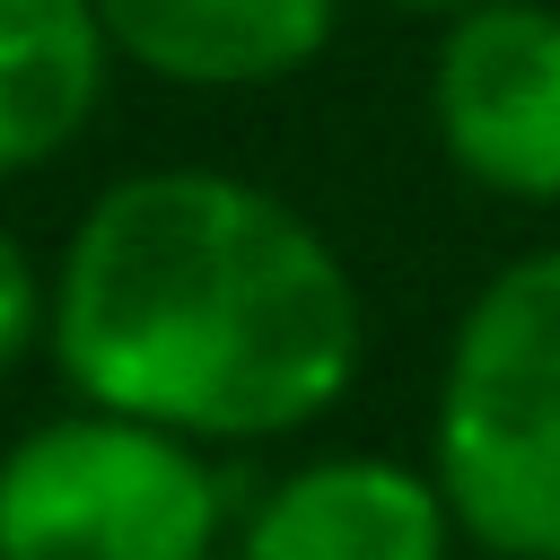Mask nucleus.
<instances>
[{
  "mask_svg": "<svg viewBox=\"0 0 560 560\" xmlns=\"http://www.w3.org/2000/svg\"><path fill=\"white\" fill-rule=\"evenodd\" d=\"M350 262L262 184L149 166L88 201L52 271V359L96 411L192 446L324 420L359 376Z\"/></svg>",
  "mask_w": 560,
  "mask_h": 560,
  "instance_id": "1",
  "label": "nucleus"
},
{
  "mask_svg": "<svg viewBox=\"0 0 560 560\" xmlns=\"http://www.w3.org/2000/svg\"><path fill=\"white\" fill-rule=\"evenodd\" d=\"M429 472L499 560H560V245L481 280L446 341Z\"/></svg>",
  "mask_w": 560,
  "mask_h": 560,
  "instance_id": "2",
  "label": "nucleus"
},
{
  "mask_svg": "<svg viewBox=\"0 0 560 560\" xmlns=\"http://www.w3.org/2000/svg\"><path fill=\"white\" fill-rule=\"evenodd\" d=\"M219 472L131 411H61L0 455V560H210Z\"/></svg>",
  "mask_w": 560,
  "mask_h": 560,
  "instance_id": "3",
  "label": "nucleus"
},
{
  "mask_svg": "<svg viewBox=\"0 0 560 560\" xmlns=\"http://www.w3.org/2000/svg\"><path fill=\"white\" fill-rule=\"evenodd\" d=\"M429 114L455 158L499 201H560V9L472 0L438 35Z\"/></svg>",
  "mask_w": 560,
  "mask_h": 560,
  "instance_id": "4",
  "label": "nucleus"
},
{
  "mask_svg": "<svg viewBox=\"0 0 560 560\" xmlns=\"http://www.w3.org/2000/svg\"><path fill=\"white\" fill-rule=\"evenodd\" d=\"M455 508L438 472L394 455H324L298 464L236 534V560H446Z\"/></svg>",
  "mask_w": 560,
  "mask_h": 560,
  "instance_id": "5",
  "label": "nucleus"
},
{
  "mask_svg": "<svg viewBox=\"0 0 560 560\" xmlns=\"http://www.w3.org/2000/svg\"><path fill=\"white\" fill-rule=\"evenodd\" d=\"M96 18L166 88H271L332 44L341 0H96Z\"/></svg>",
  "mask_w": 560,
  "mask_h": 560,
  "instance_id": "6",
  "label": "nucleus"
},
{
  "mask_svg": "<svg viewBox=\"0 0 560 560\" xmlns=\"http://www.w3.org/2000/svg\"><path fill=\"white\" fill-rule=\"evenodd\" d=\"M114 61L96 0H0V175H35L88 131Z\"/></svg>",
  "mask_w": 560,
  "mask_h": 560,
  "instance_id": "7",
  "label": "nucleus"
},
{
  "mask_svg": "<svg viewBox=\"0 0 560 560\" xmlns=\"http://www.w3.org/2000/svg\"><path fill=\"white\" fill-rule=\"evenodd\" d=\"M35 332H52V289L35 280L26 245H18L9 228H0V368H18Z\"/></svg>",
  "mask_w": 560,
  "mask_h": 560,
  "instance_id": "8",
  "label": "nucleus"
},
{
  "mask_svg": "<svg viewBox=\"0 0 560 560\" xmlns=\"http://www.w3.org/2000/svg\"><path fill=\"white\" fill-rule=\"evenodd\" d=\"M394 9H446V18H455V9H472V0H394Z\"/></svg>",
  "mask_w": 560,
  "mask_h": 560,
  "instance_id": "9",
  "label": "nucleus"
}]
</instances>
